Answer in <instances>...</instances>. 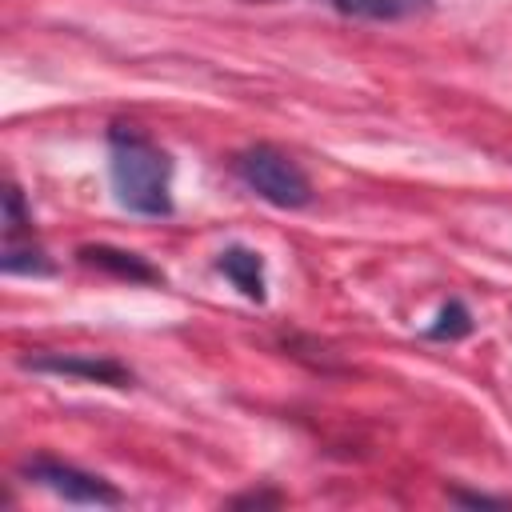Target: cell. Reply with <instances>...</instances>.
<instances>
[{"label":"cell","instance_id":"5b68a950","mask_svg":"<svg viewBox=\"0 0 512 512\" xmlns=\"http://www.w3.org/2000/svg\"><path fill=\"white\" fill-rule=\"evenodd\" d=\"M76 256H80V264L100 268V272L120 276V280H136V284H160V280H164L144 256L124 252V248H112V244H84Z\"/></svg>","mask_w":512,"mask_h":512},{"label":"cell","instance_id":"52a82bcc","mask_svg":"<svg viewBox=\"0 0 512 512\" xmlns=\"http://www.w3.org/2000/svg\"><path fill=\"white\" fill-rule=\"evenodd\" d=\"M328 4L356 20H408L432 8V0H328Z\"/></svg>","mask_w":512,"mask_h":512},{"label":"cell","instance_id":"ba28073f","mask_svg":"<svg viewBox=\"0 0 512 512\" xmlns=\"http://www.w3.org/2000/svg\"><path fill=\"white\" fill-rule=\"evenodd\" d=\"M0 268H4L8 276H48V272H52V260H48L44 248H36V244H16V240H8V244H4V256H0Z\"/></svg>","mask_w":512,"mask_h":512},{"label":"cell","instance_id":"8992f818","mask_svg":"<svg viewBox=\"0 0 512 512\" xmlns=\"http://www.w3.org/2000/svg\"><path fill=\"white\" fill-rule=\"evenodd\" d=\"M216 268L232 280V288H240V296L264 304V256L244 248V244H232L216 256Z\"/></svg>","mask_w":512,"mask_h":512},{"label":"cell","instance_id":"8fae6325","mask_svg":"<svg viewBox=\"0 0 512 512\" xmlns=\"http://www.w3.org/2000/svg\"><path fill=\"white\" fill-rule=\"evenodd\" d=\"M452 500L460 504H480V508H508V500H496V496H484V492H448Z\"/></svg>","mask_w":512,"mask_h":512},{"label":"cell","instance_id":"6da1fadb","mask_svg":"<svg viewBox=\"0 0 512 512\" xmlns=\"http://www.w3.org/2000/svg\"><path fill=\"white\" fill-rule=\"evenodd\" d=\"M108 176L120 208L136 216H172V160L140 128H108Z\"/></svg>","mask_w":512,"mask_h":512},{"label":"cell","instance_id":"9c48e42d","mask_svg":"<svg viewBox=\"0 0 512 512\" xmlns=\"http://www.w3.org/2000/svg\"><path fill=\"white\" fill-rule=\"evenodd\" d=\"M468 332H472V312H468L460 300H448V304L436 312L432 328H428L432 340H460V336H468Z\"/></svg>","mask_w":512,"mask_h":512},{"label":"cell","instance_id":"3957f363","mask_svg":"<svg viewBox=\"0 0 512 512\" xmlns=\"http://www.w3.org/2000/svg\"><path fill=\"white\" fill-rule=\"evenodd\" d=\"M20 472L28 480H36L40 488H48L52 496L68 500V504H96V508H104V504H120L124 500L120 488L108 484L104 476L84 472V468H76L68 460H56V456H32V460H24Z\"/></svg>","mask_w":512,"mask_h":512},{"label":"cell","instance_id":"277c9868","mask_svg":"<svg viewBox=\"0 0 512 512\" xmlns=\"http://www.w3.org/2000/svg\"><path fill=\"white\" fill-rule=\"evenodd\" d=\"M32 372H52V376H76L88 384H108V388H128L132 372L112 360V356H96V352H36L20 360Z\"/></svg>","mask_w":512,"mask_h":512},{"label":"cell","instance_id":"30bf717a","mask_svg":"<svg viewBox=\"0 0 512 512\" xmlns=\"http://www.w3.org/2000/svg\"><path fill=\"white\" fill-rule=\"evenodd\" d=\"M28 224H32V216L24 212V196H20V188H8V192H4V236L16 240Z\"/></svg>","mask_w":512,"mask_h":512},{"label":"cell","instance_id":"7a4b0ae2","mask_svg":"<svg viewBox=\"0 0 512 512\" xmlns=\"http://www.w3.org/2000/svg\"><path fill=\"white\" fill-rule=\"evenodd\" d=\"M232 168L244 180V188L256 192L260 200H268L272 208H308L312 204V180L288 152H280L272 144L236 152Z\"/></svg>","mask_w":512,"mask_h":512}]
</instances>
